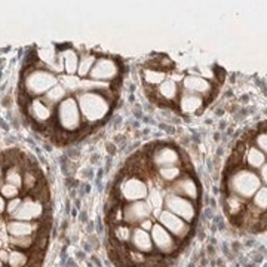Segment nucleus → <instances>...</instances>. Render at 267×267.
<instances>
[{
	"label": "nucleus",
	"mask_w": 267,
	"mask_h": 267,
	"mask_svg": "<svg viewBox=\"0 0 267 267\" xmlns=\"http://www.w3.org/2000/svg\"><path fill=\"white\" fill-rule=\"evenodd\" d=\"M203 104V98L195 95V94H189L186 91H183L180 100H178V107L181 110V113H186V114H193L196 111H199L202 108Z\"/></svg>",
	"instance_id": "ddd939ff"
},
{
	"label": "nucleus",
	"mask_w": 267,
	"mask_h": 267,
	"mask_svg": "<svg viewBox=\"0 0 267 267\" xmlns=\"http://www.w3.org/2000/svg\"><path fill=\"white\" fill-rule=\"evenodd\" d=\"M39 223L36 221H19V220H8L6 230L9 236H30L36 234Z\"/></svg>",
	"instance_id": "f8f14e48"
},
{
	"label": "nucleus",
	"mask_w": 267,
	"mask_h": 267,
	"mask_svg": "<svg viewBox=\"0 0 267 267\" xmlns=\"http://www.w3.org/2000/svg\"><path fill=\"white\" fill-rule=\"evenodd\" d=\"M165 210L169 211V213L175 214L177 217L183 218L189 224H192L196 220V217H197V208L193 203V200L172 193L171 189L165 196Z\"/></svg>",
	"instance_id": "423d86ee"
},
{
	"label": "nucleus",
	"mask_w": 267,
	"mask_h": 267,
	"mask_svg": "<svg viewBox=\"0 0 267 267\" xmlns=\"http://www.w3.org/2000/svg\"><path fill=\"white\" fill-rule=\"evenodd\" d=\"M0 195L3 196L5 199H14V197H18L19 195V189L15 187V186H12V184H3L2 187H0Z\"/></svg>",
	"instance_id": "5701e85b"
},
{
	"label": "nucleus",
	"mask_w": 267,
	"mask_h": 267,
	"mask_svg": "<svg viewBox=\"0 0 267 267\" xmlns=\"http://www.w3.org/2000/svg\"><path fill=\"white\" fill-rule=\"evenodd\" d=\"M171 192L175 193L178 196H183L186 199L190 200H197L199 197V186L193 178H190L189 175L180 177L175 180L171 186H169Z\"/></svg>",
	"instance_id": "1a4fd4ad"
},
{
	"label": "nucleus",
	"mask_w": 267,
	"mask_h": 267,
	"mask_svg": "<svg viewBox=\"0 0 267 267\" xmlns=\"http://www.w3.org/2000/svg\"><path fill=\"white\" fill-rule=\"evenodd\" d=\"M0 261L3 264H8V261H9V251L8 249H0Z\"/></svg>",
	"instance_id": "bb28decb"
},
{
	"label": "nucleus",
	"mask_w": 267,
	"mask_h": 267,
	"mask_svg": "<svg viewBox=\"0 0 267 267\" xmlns=\"http://www.w3.org/2000/svg\"><path fill=\"white\" fill-rule=\"evenodd\" d=\"M56 121L58 126L67 132H74L82 128V114L77 106V101L69 97L63 100L56 107Z\"/></svg>",
	"instance_id": "7ed1b4c3"
},
{
	"label": "nucleus",
	"mask_w": 267,
	"mask_h": 267,
	"mask_svg": "<svg viewBox=\"0 0 267 267\" xmlns=\"http://www.w3.org/2000/svg\"><path fill=\"white\" fill-rule=\"evenodd\" d=\"M21 202H22V199H19V197H14V199H11V200L8 202V205H6V211H5V213L8 214V217H11L12 214L17 211L18 206L21 205Z\"/></svg>",
	"instance_id": "393cba45"
},
{
	"label": "nucleus",
	"mask_w": 267,
	"mask_h": 267,
	"mask_svg": "<svg viewBox=\"0 0 267 267\" xmlns=\"http://www.w3.org/2000/svg\"><path fill=\"white\" fill-rule=\"evenodd\" d=\"M5 180L8 184H12L18 189H22V175L19 172V166L14 165V166H9L6 169V174H5Z\"/></svg>",
	"instance_id": "412c9836"
},
{
	"label": "nucleus",
	"mask_w": 267,
	"mask_h": 267,
	"mask_svg": "<svg viewBox=\"0 0 267 267\" xmlns=\"http://www.w3.org/2000/svg\"><path fill=\"white\" fill-rule=\"evenodd\" d=\"M30 113L35 117L36 122L45 124L51 117V104L45 100H33L30 103Z\"/></svg>",
	"instance_id": "4468645a"
},
{
	"label": "nucleus",
	"mask_w": 267,
	"mask_h": 267,
	"mask_svg": "<svg viewBox=\"0 0 267 267\" xmlns=\"http://www.w3.org/2000/svg\"><path fill=\"white\" fill-rule=\"evenodd\" d=\"M55 85H58V77L52 71L46 70L45 67L35 69L27 74L24 79V91L30 95H43L49 89H52Z\"/></svg>",
	"instance_id": "20e7f679"
},
{
	"label": "nucleus",
	"mask_w": 267,
	"mask_h": 267,
	"mask_svg": "<svg viewBox=\"0 0 267 267\" xmlns=\"http://www.w3.org/2000/svg\"><path fill=\"white\" fill-rule=\"evenodd\" d=\"M264 186L257 172L248 168H239L229 174L227 178V190L229 196L239 199L244 205L248 199L258 192V189ZM247 206V205H245ZM247 213V211H245Z\"/></svg>",
	"instance_id": "f257e3e1"
},
{
	"label": "nucleus",
	"mask_w": 267,
	"mask_h": 267,
	"mask_svg": "<svg viewBox=\"0 0 267 267\" xmlns=\"http://www.w3.org/2000/svg\"><path fill=\"white\" fill-rule=\"evenodd\" d=\"M150 162L158 168L177 166L180 163V155L172 147H160V149H155V152L150 158Z\"/></svg>",
	"instance_id": "9d476101"
},
{
	"label": "nucleus",
	"mask_w": 267,
	"mask_h": 267,
	"mask_svg": "<svg viewBox=\"0 0 267 267\" xmlns=\"http://www.w3.org/2000/svg\"><path fill=\"white\" fill-rule=\"evenodd\" d=\"M95 60H97V58H95L94 53H83V55H82V58H80V61H79V67H77V74H79L80 79L89 76V73L92 70L94 64H95Z\"/></svg>",
	"instance_id": "f3484780"
},
{
	"label": "nucleus",
	"mask_w": 267,
	"mask_h": 267,
	"mask_svg": "<svg viewBox=\"0 0 267 267\" xmlns=\"http://www.w3.org/2000/svg\"><path fill=\"white\" fill-rule=\"evenodd\" d=\"M160 180L163 183H174L175 180L181 177V171L178 166H169V168H159L158 171Z\"/></svg>",
	"instance_id": "4be33fe9"
},
{
	"label": "nucleus",
	"mask_w": 267,
	"mask_h": 267,
	"mask_svg": "<svg viewBox=\"0 0 267 267\" xmlns=\"http://www.w3.org/2000/svg\"><path fill=\"white\" fill-rule=\"evenodd\" d=\"M257 171H258L257 174H258V177H260V180H261V183H263V184H266V171H267V165H266V163H264V165H261V166H260V168H258Z\"/></svg>",
	"instance_id": "a878e982"
},
{
	"label": "nucleus",
	"mask_w": 267,
	"mask_h": 267,
	"mask_svg": "<svg viewBox=\"0 0 267 267\" xmlns=\"http://www.w3.org/2000/svg\"><path fill=\"white\" fill-rule=\"evenodd\" d=\"M158 94L163 100H168V101H175L177 97H180V89H178V85L171 80V79H166L163 80L158 88Z\"/></svg>",
	"instance_id": "dca6fc26"
},
{
	"label": "nucleus",
	"mask_w": 267,
	"mask_h": 267,
	"mask_svg": "<svg viewBox=\"0 0 267 267\" xmlns=\"http://www.w3.org/2000/svg\"><path fill=\"white\" fill-rule=\"evenodd\" d=\"M117 76H119V64L110 56H101L95 60V64L89 73V80L107 82L116 79Z\"/></svg>",
	"instance_id": "6e6552de"
},
{
	"label": "nucleus",
	"mask_w": 267,
	"mask_h": 267,
	"mask_svg": "<svg viewBox=\"0 0 267 267\" xmlns=\"http://www.w3.org/2000/svg\"><path fill=\"white\" fill-rule=\"evenodd\" d=\"M183 86L184 91L189 92V94H195L199 97H206L213 92V85L211 82H208L205 77H200V76H187L183 79Z\"/></svg>",
	"instance_id": "9b49d317"
},
{
	"label": "nucleus",
	"mask_w": 267,
	"mask_h": 267,
	"mask_svg": "<svg viewBox=\"0 0 267 267\" xmlns=\"http://www.w3.org/2000/svg\"><path fill=\"white\" fill-rule=\"evenodd\" d=\"M142 77L150 85H160L163 80H166V71L155 70V69L145 67L144 71H142Z\"/></svg>",
	"instance_id": "aec40b11"
},
{
	"label": "nucleus",
	"mask_w": 267,
	"mask_h": 267,
	"mask_svg": "<svg viewBox=\"0 0 267 267\" xmlns=\"http://www.w3.org/2000/svg\"><path fill=\"white\" fill-rule=\"evenodd\" d=\"M254 147H257L260 152H263L266 155L267 150V138H266V132L263 129V132H258L255 137H254Z\"/></svg>",
	"instance_id": "b1692460"
},
{
	"label": "nucleus",
	"mask_w": 267,
	"mask_h": 267,
	"mask_svg": "<svg viewBox=\"0 0 267 267\" xmlns=\"http://www.w3.org/2000/svg\"><path fill=\"white\" fill-rule=\"evenodd\" d=\"M66 94L67 91L63 85H55L52 89H49L46 94H45V101L49 103L51 106L52 104H60L63 100H66Z\"/></svg>",
	"instance_id": "a211bd4d"
},
{
	"label": "nucleus",
	"mask_w": 267,
	"mask_h": 267,
	"mask_svg": "<svg viewBox=\"0 0 267 267\" xmlns=\"http://www.w3.org/2000/svg\"><path fill=\"white\" fill-rule=\"evenodd\" d=\"M77 106L80 110L82 119L89 125H95L106 119L110 111V103L104 94L98 91L80 92L77 97Z\"/></svg>",
	"instance_id": "f03ea898"
},
{
	"label": "nucleus",
	"mask_w": 267,
	"mask_h": 267,
	"mask_svg": "<svg viewBox=\"0 0 267 267\" xmlns=\"http://www.w3.org/2000/svg\"><path fill=\"white\" fill-rule=\"evenodd\" d=\"M61 58L64 60V69L67 71L69 76H74V73L77 71L79 67V56L74 51H67V52L61 53Z\"/></svg>",
	"instance_id": "6ab92c4d"
},
{
	"label": "nucleus",
	"mask_w": 267,
	"mask_h": 267,
	"mask_svg": "<svg viewBox=\"0 0 267 267\" xmlns=\"http://www.w3.org/2000/svg\"><path fill=\"white\" fill-rule=\"evenodd\" d=\"M147 195H149V186L145 184L144 180H141L138 175H126L121 181L114 203L142 200L147 197Z\"/></svg>",
	"instance_id": "39448f33"
},
{
	"label": "nucleus",
	"mask_w": 267,
	"mask_h": 267,
	"mask_svg": "<svg viewBox=\"0 0 267 267\" xmlns=\"http://www.w3.org/2000/svg\"><path fill=\"white\" fill-rule=\"evenodd\" d=\"M6 211V202H5V197L0 195V214H3Z\"/></svg>",
	"instance_id": "cd10ccee"
},
{
	"label": "nucleus",
	"mask_w": 267,
	"mask_h": 267,
	"mask_svg": "<svg viewBox=\"0 0 267 267\" xmlns=\"http://www.w3.org/2000/svg\"><path fill=\"white\" fill-rule=\"evenodd\" d=\"M245 162L249 166V169H258L261 165L266 163V155L260 152L257 147L249 145L248 149H245Z\"/></svg>",
	"instance_id": "2eb2a0df"
},
{
	"label": "nucleus",
	"mask_w": 267,
	"mask_h": 267,
	"mask_svg": "<svg viewBox=\"0 0 267 267\" xmlns=\"http://www.w3.org/2000/svg\"><path fill=\"white\" fill-rule=\"evenodd\" d=\"M42 215H45V208H43V202L37 200L32 195L25 196L21 202V205L18 206L15 213L9 217V220H19V221H36L37 218H40Z\"/></svg>",
	"instance_id": "0eeeda50"
}]
</instances>
